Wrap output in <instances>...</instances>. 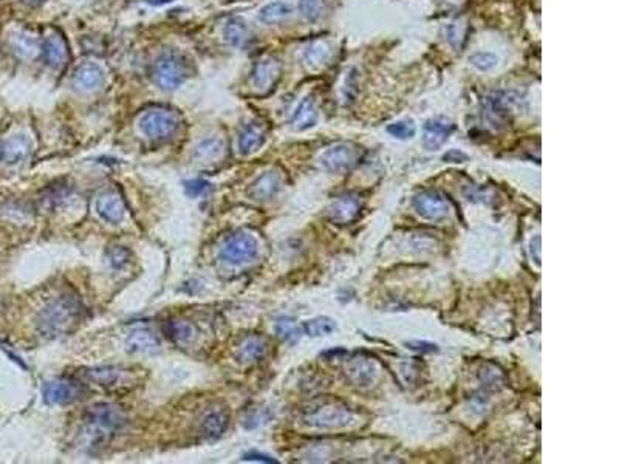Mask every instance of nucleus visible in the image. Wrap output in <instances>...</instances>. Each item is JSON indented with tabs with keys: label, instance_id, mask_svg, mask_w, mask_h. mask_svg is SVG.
<instances>
[{
	"label": "nucleus",
	"instance_id": "f257e3e1",
	"mask_svg": "<svg viewBox=\"0 0 619 464\" xmlns=\"http://www.w3.org/2000/svg\"><path fill=\"white\" fill-rule=\"evenodd\" d=\"M81 303L73 296L63 294L51 300L41 311L37 317V325L47 336H59L70 330V326L78 322L81 316Z\"/></svg>",
	"mask_w": 619,
	"mask_h": 464
},
{
	"label": "nucleus",
	"instance_id": "f03ea898",
	"mask_svg": "<svg viewBox=\"0 0 619 464\" xmlns=\"http://www.w3.org/2000/svg\"><path fill=\"white\" fill-rule=\"evenodd\" d=\"M87 433L95 441L107 439L124 424V416L117 407L109 404L93 406L87 413Z\"/></svg>",
	"mask_w": 619,
	"mask_h": 464
},
{
	"label": "nucleus",
	"instance_id": "7ed1b4c3",
	"mask_svg": "<svg viewBox=\"0 0 619 464\" xmlns=\"http://www.w3.org/2000/svg\"><path fill=\"white\" fill-rule=\"evenodd\" d=\"M180 117L175 112L155 109L144 113L140 119L141 132L150 140H166L178 131Z\"/></svg>",
	"mask_w": 619,
	"mask_h": 464
},
{
	"label": "nucleus",
	"instance_id": "20e7f679",
	"mask_svg": "<svg viewBox=\"0 0 619 464\" xmlns=\"http://www.w3.org/2000/svg\"><path fill=\"white\" fill-rule=\"evenodd\" d=\"M188 76L186 64L175 53H166L157 60L154 68V78L157 86L164 91L178 88Z\"/></svg>",
	"mask_w": 619,
	"mask_h": 464
},
{
	"label": "nucleus",
	"instance_id": "39448f33",
	"mask_svg": "<svg viewBox=\"0 0 619 464\" xmlns=\"http://www.w3.org/2000/svg\"><path fill=\"white\" fill-rule=\"evenodd\" d=\"M259 254V243L251 234L237 232L231 235L220 249V258L231 265L253 262Z\"/></svg>",
	"mask_w": 619,
	"mask_h": 464
},
{
	"label": "nucleus",
	"instance_id": "423d86ee",
	"mask_svg": "<svg viewBox=\"0 0 619 464\" xmlns=\"http://www.w3.org/2000/svg\"><path fill=\"white\" fill-rule=\"evenodd\" d=\"M414 208L418 216L426 220H432V222L445 218L449 214V204L445 197L432 191L418 194L414 199Z\"/></svg>",
	"mask_w": 619,
	"mask_h": 464
},
{
	"label": "nucleus",
	"instance_id": "0eeeda50",
	"mask_svg": "<svg viewBox=\"0 0 619 464\" xmlns=\"http://www.w3.org/2000/svg\"><path fill=\"white\" fill-rule=\"evenodd\" d=\"M356 149L351 147L350 144L342 142L325 150L324 155L320 157V161L327 171L339 173L348 171L356 163Z\"/></svg>",
	"mask_w": 619,
	"mask_h": 464
},
{
	"label": "nucleus",
	"instance_id": "6e6552de",
	"mask_svg": "<svg viewBox=\"0 0 619 464\" xmlns=\"http://www.w3.org/2000/svg\"><path fill=\"white\" fill-rule=\"evenodd\" d=\"M79 395L81 387L70 381H50L44 387V399L50 406L70 404Z\"/></svg>",
	"mask_w": 619,
	"mask_h": 464
},
{
	"label": "nucleus",
	"instance_id": "1a4fd4ad",
	"mask_svg": "<svg viewBox=\"0 0 619 464\" xmlns=\"http://www.w3.org/2000/svg\"><path fill=\"white\" fill-rule=\"evenodd\" d=\"M105 73L101 65L95 62L81 64L73 74V86L79 91H93L104 84Z\"/></svg>",
	"mask_w": 619,
	"mask_h": 464
},
{
	"label": "nucleus",
	"instance_id": "9d476101",
	"mask_svg": "<svg viewBox=\"0 0 619 464\" xmlns=\"http://www.w3.org/2000/svg\"><path fill=\"white\" fill-rule=\"evenodd\" d=\"M454 124L446 118H435L427 121L423 136L424 147L429 150H438L448 141L450 133L454 132Z\"/></svg>",
	"mask_w": 619,
	"mask_h": 464
},
{
	"label": "nucleus",
	"instance_id": "9b49d317",
	"mask_svg": "<svg viewBox=\"0 0 619 464\" xmlns=\"http://www.w3.org/2000/svg\"><path fill=\"white\" fill-rule=\"evenodd\" d=\"M350 421V412L344 407H320L307 416V423L318 427H342Z\"/></svg>",
	"mask_w": 619,
	"mask_h": 464
},
{
	"label": "nucleus",
	"instance_id": "f8f14e48",
	"mask_svg": "<svg viewBox=\"0 0 619 464\" xmlns=\"http://www.w3.org/2000/svg\"><path fill=\"white\" fill-rule=\"evenodd\" d=\"M33 149V142L32 140L28 138L27 135L24 133H18L13 135L11 138H8L5 141L4 147H2V158L5 159L6 164H19L32 154Z\"/></svg>",
	"mask_w": 619,
	"mask_h": 464
},
{
	"label": "nucleus",
	"instance_id": "ddd939ff",
	"mask_svg": "<svg viewBox=\"0 0 619 464\" xmlns=\"http://www.w3.org/2000/svg\"><path fill=\"white\" fill-rule=\"evenodd\" d=\"M279 78H280V64L276 59L265 58L262 60H259L254 67L253 86L257 90L266 91L278 82Z\"/></svg>",
	"mask_w": 619,
	"mask_h": 464
},
{
	"label": "nucleus",
	"instance_id": "4468645a",
	"mask_svg": "<svg viewBox=\"0 0 619 464\" xmlns=\"http://www.w3.org/2000/svg\"><path fill=\"white\" fill-rule=\"evenodd\" d=\"M359 211H361V201L355 195H342L339 199H336L330 206V218L333 222L339 225L351 223L358 217Z\"/></svg>",
	"mask_w": 619,
	"mask_h": 464
},
{
	"label": "nucleus",
	"instance_id": "2eb2a0df",
	"mask_svg": "<svg viewBox=\"0 0 619 464\" xmlns=\"http://www.w3.org/2000/svg\"><path fill=\"white\" fill-rule=\"evenodd\" d=\"M96 211L105 222L119 223L126 214V204L121 197L115 192H107L99 197L96 201Z\"/></svg>",
	"mask_w": 619,
	"mask_h": 464
},
{
	"label": "nucleus",
	"instance_id": "dca6fc26",
	"mask_svg": "<svg viewBox=\"0 0 619 464\" xmlns=\"http://www.w3.org/2000/svg\"><path fill=\"white\" fill-rule=\"evenodd\" d=\"M44 59L51 68H63L68 59L67 42L60 34H51L44 42Z\"/></svg>",
	"mask_w": 619,
	"mask_h": 464
},
{
	"label": "nucleus",
	"instance_id": "f3484780",
	"mask_svg": "<svg viewBox=\"0 0 619 464\" xmlns=\"http://www.w3.org/2000/svg\"><path fill=\"white\" fill-rule=\"evenodd\" d=\"M280 189V177L276 172H265L262 177H259L254 185L249 187V197L259 201H265L273 199Z\"/></svg>",
	"mask_w": 619,
	"mask_h": 464
},
{
	"label": "nucleus",
	"instance_id": "a211bd4d",
	"mask_svg": "<svg viewBox=\"0 0 619 464\" xmlns=\"http://www.w3.org/2000/svg\"><path fill=\"white\" fill-rule=\"evenodd\" d=\"M10 47L14 55L22 59H34L42 51L39 41L27 32L13 33L10 36Z\"/></svg>",
	"mask_w": 619,
	"mask_h": 464
},
{
	"label": "nucleus",
	"instance_id": "6ab92c4d",
	"mask_svg": "<svg viewBox=\"0 0 619 464\" xmlns=\"http://www.w3.org/2000/svg\"><path fill=\"white\" fill-rule=\"evenodd\" d=\"M265 353H266V340L261 336H256V334H251V336L245 338L239 348H237V357H239V361L245 364L262 359Z\"/></svg>",
	"mask_w": 619,
	"mask_h": 464
},
{
	"label": "nucleus",
	"instance_id": "aec40b11",
	"mask_svg": "<svg viewBox=\"0 0 619 464\" xmlns=\"http://www.w3.org/2000/svg\"><path fill=\"white\" fill-rule=\"evenodd\" d=\"M332 58V47L327 41H315L311 42L307 50L304 53V62L311 70H319L322 68Z\"/></svg>",
	"mask_w": 619,
	"mask_h": 464
},
{
	"label": "nucleus",
	"instance_id": "412c9836",
	"mask_svg": "<svg viewBox=\"0 0 619 464\" xmlns=\"http://www.w3.org/2000/svg\"><path fill=\"white\" fill-rule=\"evenodd\" d=\"M318 123V109L313 98H305V100L297 105L293 115L292 124L296 131H307Z\"/></svg>",
	"mask_w": 619,
	"mask_h": 464
},
{
	"label": "nucleus",
	"instance_id": "4be33fe9",
	"mask_svg": "<svg viewBox=\"0 0 619 464\" xmlns=\"http://www.w3.org/2000/svg\"><path fill=\"white\" fill-rule=\"evenodd\" d=\"M159 342L158 338L154 334V331H150L148 329H136L133 330L127 338V347L132 352H138V353H149V352H155L158 348Z\"/></svg>",
	"mask_w": 619,
	"mask_h": 464
},
{
	"label": "nucleus",
	"instance_id": "5701e85b",
	"mask_svg": "<svg viewBox=\"0 0 619 464\" xmlns=\"http://www.w3.org/2000/svg\"><path fill=\"white\" fill-rule=\"evenodd\" d=\"M265 142V132L256 124L248 126L239 138V149L242 155H249L259 150Z\"/></svg>",
	"mask_w": 619,
	"mask_h": 464
},
{
	"label": "nucleus",
	"instance_id": "b1692460",
	"mask_svg": "<svg viewBox=\"0 0 619 464\" xmlns=\"http://www.w3.org/2000/svg\"><path fill=\"white\" fill-rule=\"evenodd\" d=\"M87 376L90 379H93L95 383H98L99 385L109 387V389H115V387H119L126 383V376L127 371L121 370V369H95L87 373Z\"/></svg>",
	"mask_w": 619,
	"mask_h": 464
},
{
	"label": "nucleus",
	"instance_id": "393cba45",
	"mask_svg": "<svg viewBox=\"0 0 619 464\" xmlns=\"http://www.w3.org/2000/svg\"><path fill=\"white\" fill-rule=\"evenodd\" d=\"M228 427V415L225 410L217 409L211 410V412L203 418L202 421V432L208 438H217L223 433Z\"/></svg>",
	"mask_w": 619,
	"mask_h": 464
},
{
	"label": "nucleus",
	"instance_id": "a878e982",
	"mask_svg": "<svg viewBox=\"0 0 619 464\" xmlns=\"http://www.w3.org/2000/svg\"><path fill=\"white\" fill-rule=\"evenodd\" d=\"M248 36H249V29L243 19L233 18L225 24L223 37L229 45H233V47H240V45L248 41Z\"/></svg>",
	"mask_w": 619,
	"mask_h": 464
},
{
	"label": "nucleus",
	"instance_id": "bb28decb",
	"mask_svg": "<svg viewBox=\"0 0 619 464\" xmlns=\"http://www.w3.org/2000/svg\"><path fill=\"white\" fill-rule=\"evenodd\" d=\"M292 6L285 2H271L268 5H265L263 8L259 13V18L263 22V24H279V22L288 19L292 16Z\"/></svg>",
	"mask_w": 619,
	"mask_h": 464
},
{
	"label": "nucleus",
	"instance_id": "cd10ccee",
	"mask_svg": "<svg viewBox=\"0 0 619 464\" xmlns=\"http://www.w3.org/2000/svg\"><path fill=\"white\" fill-rule=\"evenodd\" d=\"M347 373L350 376L351 381L358 385H369L373 379H375L377 375V369L373 362L369 361H361V362H353L348 367Z\"/></svg>",
	"mask_w": 619,
	"mask_h": 464
},
{
	"label": "nucleus",
	"instance_id": "c85d7f7f",
	"mask_svg": "<svg viewBox=\"0 0 619 464\" xmlns=\"http://www.w3.org/2000/svg\"><path fill=\"white\" fill-rule=\"evenodd\" d=\"M166 333L172 340L180 342V344H185V342H190L195 338V329L194 325L188 322V321H181V319H177V321H171L166 324Z\"/></svg>",
	"mask_w": 619,
	"mask_h": 464
},
{
	"label": "nucleus",
	"instance_id": "c756f323",
	"mask_svg": "<svg viewBox=\"0 0 619 464\" xmlns=\"http://www.w3.org/2000/svg\"><path fill=\"white\" fill-rule=\"evenodd\" d=\"M223 149H225L223 141L220 138H216V136H212V138H206L198 144L195 150V157L198 159H202V161H212V159H216L223 154Z\"/></svg>",
	"mask_w": 619,
	"mask_h": 464
},
{
	"label": "nucleus",
	"instance_id": "7c9ffc66",
	"mask_svg": "<svg viewBox=\"0 0 619 464\" xmlns=\"http://www.w3.org/2000/svg\"><path fill=\"white\" fill-rule=\"evenodd\" d=\"M304 331L305 334H308L311 338H319V336H327L336 330V324L333 319L320 316V317H315L311 321H307L304 324Z\"/></svg>",
	"mask_w": 619,
	"mask_h": 464
},
{
	"label": "nucleus",
	"instance_id": "2f4dec72",
	"mask_svg": "<svg viewBox=\"0 0 619 464\" xmlns=\"http://www.w3.org/2000/svg\"><path fill=\"white\" fill-rule=\"evenodd\" d=\"M486 115H488V118H489V121H491V124L495 127V126H503L507 123V119H508V112H507V109H505V105H503V101L500 100L499 96H493V98H488V101H486Z\"/></svg>",
	"mask_w": 619,
	"mask_h": 464
},
{
	"label": "nucleus",
	"instance_id": "473e14b6",
	"mask_svg": "<svg viewBox=\"0 0 619 464\" xmlns=\"http://www.w3.org/2000/svg\"><path fill=\"white\" fill-rule=\"evenodd\" d=\"M276 333L280 339H284L287 342H297L301 339V329L296 325L294 321L288 317L280 319L276 324Z\"/></svg>",
	"mask_w": 619,
	"mask_h": 464
},
{
	"label": "nucleus",
	"instance_id": "72a5a7b5",
	"mask_svg": "<svg viewBox=\"0 0 619 464\" xmlns=\"http://www.w3.org/2000/svg\"><path fill=\"white\" fill-rule=\"evenodd\" d=\"M325 8L324 0H301L299 10L302 16L308 20H316L322 16Z\"/></svg>",
	"mask_w": 619,
	"mask_h": 464
},
{
	"label": "nucleus",
	"instance_id": "f704fd0d",
	"mask_svg": "<svg viewBox=\"0 0 619 464\" xmlns=\"http://www.w3.org/2000/svg\"><path fill=\"white\" fill-rule=\"evenodd\" d=\"M387 132L398 140H408L415 135L417 128H415L414 121L406 119V121H398V123L391 124L387 127Z\"/></svg>",
	"mask_w": 619,
	"mask_h": 464
},
{
	"label": "nucleus",
	"instance_id": "c9c22d12",
	"mask_svg": "<svg viewBox=\"0 0 619 464\" xmlns=\"http://www.w3.org/2000/svg\"><path fill=\"white\" fill-rule=\"evenodd\" d=\"M469 60L474 67L478 68V70L486 72V70H491V68L497 65L499 59H497V56L493 55V53H476V55H472L469 58Z\"/></svg>",
	"mask_w": 619,
	"mask_h": 464
},
{
	"label": "nucleus",
	"instance_id": "e433bc0d",
	"mask_svg": "<svg viewBox=\"0 0 619 464\" xmlns=\"http://www.w3.org/2000/svg\"><path fill=\"white\" fill-rule=\"evenodd\" d=\"M109 257L115 268H122V266H126L131 262V253L122 246H112L109 251Z\"/></svg>",
	"mask_w": 619,
	"mask_h": 464
},
{
	"label": "nucleus",
	"instance_id": "4c0bfd02",
	"mask_svg": "<svg viewBox=\"0 0 619 464\" xmlns=\"http://www.w3.org/2000/svg\"><path fill=\"white\" fill-rule=\"evenodd\" d=\"M208 183L203 180H194V181H188L186 183V192L190 197H198L200 194H203L206 189H208Z\"/></svg>",
	"mask_w": 619,
	"mask_h": 464
},
{
	"label": "nucleus",
	"instance_id": "58836bf2",
	"mask_svg": "<svg viewBox=\"0 0 619 464\" xmlns=\"http://www.w3.org/2000/svg\"><path fill=\"white\" fill-rule=\"evenodd\" d=\"M408 347H410L412 350H417V352H423V353H431V352H435V350H437V345L429 344V342H419V340L409 342Z\"/></svg>",
	"mask_w": 619,
	"mask_h": 464
},
{
	"label": "nucleus",
	"instance_id": "ea45409f",
	"mask_svg": "<svg viewBox=\"0 0 619 464\" xmlns=\"http://www.w3.org/2000/svg\"><path fill=\"white\" fill-rule=\"evenodd\" d=\"M468 157H466L463 152L458 150H450L445 155V161H450V163H464Z\"/></svg>",
	"mask_w": 619,
	"mask_h": 464
},
{
	"label": "nucleus",
	"instance_id": "a19ab883",
	"mask_svg": "<svg viewBox=\"0 0 619 464\" xmlns=\"http://www.w3.org/2000/svg\"><path fill=\"white\" fill-rule=\"evenodd\" d=\"M245 460H259V461H265V463H276V460L270 458L266 455H261V453H249L245 456Z\"/></svg>",
	"mask_w": 619,
	"mask_h": 464
},
{
	"label": "nucleus",
	"instance_id": "79ce46f5",
	"mask_svg": "<svg viewBox=\"0 0 619 464\" xmlns=\"http://www.w3.org/2000/svg\"><path fill=\"white\" fill-rule=\"evenodd\" d=\"M146 2H148L149 5H154V6H162V5H166V4L174 2V0H146Z\"/></svg>",
	"mask_w": 619,
	"mask_h": 464
},
{
	"label": "nucleus",
	"instance_id": "37998d69",
	"mask_svg": "<svg viewBox=\"0 0 619 464\" xmlns=\"http://www.w3.org/2000/svg\"><path fill=\"white\" fill-rule=\"evenodd\" d=\"M30 2H44V0H30Z\"/></svg>",
	"mask_w": 619,
	"mask_h": 464
},
{
	"label": "nucleus",
	"instance_id": "c03bdc74",
	"mask_svg": "<svg viewBox=\"0 0 619 464\" xmlns=\"http://www.w3.org/2000/svg\"><path fill=\"white\" fill-rule=\"evenodd\" d=\"M0 157H2V147H0Z\"/></svg>",
	"mask_w": 619,
	"mask_h": 464
}]
</instances>
